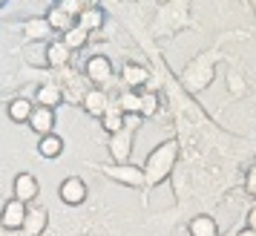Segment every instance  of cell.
Masks as SVG:
<instances>
[{"label":"cell","instance_id":"cell-1","mask_svg":"<svg viewBox=\"0 0 256 236\" xmlns=\"http://www.w3.org/2000/svg\"><path fill=\"white\" fill-rule=\"evenodd\" d=\"M176 162H178V142H176V138H167V142H162L156 150H150L147 158H144V167H141L147 184H150V188L164 184L167 178L173 176Z\"/></svg>","mask_w":256,"mask_h":236},{"label":"cell","instance_id":"cell-2","mask_svg":"<svg viewBox=\"0 0 256 236\" xmlns=\"http://www.w3.org/2000/svg\"><path fill=\"white\" fill-rule=\"evenodd\" d=\"M132 144H136V130H130V127H121L118 132L110 136L106 150H110V156H112V164H130Z\"/></svg>","mask_w":256,"mask_h":236},{"label":"cell","instance_id":"cell-3","mask_svg":"<svg viewBox=\"0 0 256 236\" xmlns=\"http://www.w3.org/2000/svg\"><path fill=\"white\" fill-rule=\"evenodd\" d=\"M84 75H86V81L92 84V86L106 90L110 81H112V60L106 58V55H90L86 64H84Z\"/></svg>","mask_w":256,"mask_h":236},{"label":"cell","instance_id":"cell-4","mask_svg":"<svg viewBox=\"0 0 256 236\" xmlns=\"http://www.w3.org/2000/svg\"><path fill=\"white\" fill-rule=\"evenodd\" d=\"M182 78H184V84L193 90V92L204 90V86L213 81V58H210V55H202L198 60H193V64L187 66Z\"/></svg>","mask_w":256,"mask_h":236},{"label":"cell","instance_id":"cell-5","mask_svg":"<svg viewBox=\"0 0 256 236\" xmlns=\"http://www.w3.org/2000/svg\"><path fill=\"white\" fill-rule=\"evenodd\" d=\"M101 170H104L106 178H112V182H118V184H127V188H144V184H147L144 170L136 167L132 162H130V164H110V167L104 164Z\"/></svg>","mask_w":256,"mask_h":236},{"label":"cell","instance_id":"cell-6","mask_svg":"<svg viewBox=\"0 0 256 236\" xmlns=\"http://www.w3.org/2000/svg\"><path fill=\"white\" fill-rule=\"evenodd\" d=\"M26 213H29V204H24V202H18L12 196V199L3 202V208H0V224H3L9 234H14V230H24Z\"/></svg>","mask_w":256,"mask_h":236},{"label":"cell","instance_id":"cell-7","mask_svg":"<svg viewBox=\"0 0 256 236\" xmlns=\"http://www.w3.org/2000/svg\"><path fill=\"white\" fill-rule=\"evenodd\" d=\"M12 196L18 202H24V204L38 202V196H40V182H38L35 173H29V170L18 173V176H14V182H12Z\"/></svg>","mask_w":256,"mask_h":236},{"label":"cell","instance_id":"cell-8","mask_svg":"<svg viewBox=\"0 0 256 236\" xmlns=\"http://www.w3.org/2000/svg\"><path fill=\"white\" fill-rule=\"evenodd\" d=\"M58 196L64 204H84L86 202V196H90V188H86V182H84L81 176H66L64 182L58 184Z\"/></svg>","mask_w":256,"mask_h":236},{"label":"cell","instance_id":"cell-9","mask_svg":"<svg viewBox=\"0 0 256 236\" xmlns=\"http://www.w3.org/2000/svg\"><path fill=\"white\" fill-rule=\"evenodd\" d=\"M121 84H124V90L141 92V90L150 86V70L141 66V64H136V60H127V64L121 66Z\"/></svg>","mask_w":256,"mask_h":236},{"label":"cell","instance_id":"cell-10","mask_svg":"<svg viewBox=\"0 0 256 236\" xmlns=\"http://www.w3.org/2000/svg\"><path fill=\"white\" fill-rule=\"evenodd\" d=\"M60 75H64V81H60V90H64V101H72V104H81L84 95H86V90H84V75L81 72L70 70V66H64V70H58Z\"/></svg>","mask_w":256,"mask_h":236},{"label":"cell","instance_id":"cell-11","mask_svg":"<svg viewBox=\"0 0 256 236\" xmlns=\"http://www.w3.org/2000/svg\"><path fill=\"white\" fill-rule=\"evenodd\" d=\"M110 104H112V101H110V92H106V90H101V86L86 90V95H84V101H81L84 112H86V116H92V118H101L106 112V106H110Z\"/></svg>","mask_w":256,"mask_h":236},{"label":"cell","instance_id":"cell-12","mask_svg":"<svg viewBox=\"0 0 256 236\" xmlns=\"http://www.w3.org/2000/svg\"><path fill=\"white\" fill-rule=\"evenodd\" d=\"M72 60V49L64 44V40H49L46 44V66L49 70H64V66H70Z\"/></svg>","mask_w":256,"mask_h":236},{"label":"cell","instance_id":"cell-13","mask_svg":"<svg viewBox=\"0 0 256 236\" xmlns=\"http://www.w3.org/2000/svg\"><path fill=\"white\" fill-rule=\"evenodd\" d=\"M55 127V110H49V106H38L32 110V116H29V130L38 132V136H49Z\"/></svg>","mask_w":256,"mask_h":236},{"label":"cell","instance_id":"cell-14","mask_svg":"<svg viewBox=\"0 0 256 236\" xmlns=\"http://www.w3.org/2000/svg\"><path fill=\"white\" fill-rule=\"evenodd\" d=\"M60 101H64V90H60L58 81H44L35 90V104L38 106H49V110H55Z\"/></svg>","mask_w":256,"mask_h":236},{"label":"cell","instance_id":"cell-15","mask_svg":"<svg viewBox=\"0 0 256 236\" xmlns=\"http://www.w3.org/2000/svg\"><path fill=\"white\" fill-rule=\"evenodd\" d=\"M46 224H49V210L44 204H35V208H29V213H26L24 234L26 236H40L46 230Z\"/></svg>","mask_w":256,"mask_h":236},{"label":"cell","instance_id":"cell-16","mask_svg":"<svg viewBox=\"0 0 256 236\" xmlns=\"http://www.w3.org/2000/svg\"><path fill=\"white\" fill-rule=\"evenodd\" d=\"M20 32H24V38L29 44H40V40H49V35H55V32L49 29L46 18H29V20H24Z\"/></svg>","mask_w":256,"mask_h":236},{"label":"cell","instance_id":"cell-17","mask_svg":"<svg viewBox=\"0 0 256 236\" xmlns=\"http://www.w3.org/2000/svg\"><path fill=\"white\" fill-rule=\"evenodd\" d=\"M187 234L190 236H219V222H216L210 213H198V216L190 219Z\"/></svg>","mask_w":256,"mask_h":236},{"label":"cell","instance_id":"cell-18","mask_svg":"<svg viewBox=\"0 0 256 236\" xmlns=\"http://www.w3.org/2000/svg\"><path fill=\"white\" fill-rule=\"evenodd\" d=\"M32 110H35V101H29V98H12L6 104V116L12 118L14 124H29Z\"/></svg>","mask_w":256,"mask_h":236},{"label":"cell","instance_id":"cell-19","mask_svg":"<svg viewBox=\"0 0 256 236\" xmlns=\"http://www.w3.org/2000/svg\"><path fill=\"white\" fill-rule=\"evenodd\" d=\"M44 18H46L49 29H52V32H60V35H64V32H70L72 26H75V18H72L70 12H64L58 3H55V6H52V9L44 14Z\"/></svg>","mask_w":256,"mask_h":236},{"label":"cell","instance_id":"cell-20","mask_svg":"<svg viewBox=\"0 0 256 236\" xmlns=\"http://www.w3.org/2000/svg\"><path fill=\"white\" fill-rule=\"evenodd\" d=\"M75 24L81 26L84 32H98V29H104V24H106V12L104 9H84L81 14H78V20Z\"/></svg>","mask_w":256,"mask_h":236},{"label":"cell","instance_id":"cell-21","mask_svg":"<svg viewBox=\"0 0 256 236\" xmlns=\"http://www.w3.org/2000/svg\"><path fill=\"white\" fill-rule=\"evenodd\" d=\"M38 153L44 156V158H58V156L64 153V138H60L58 132L40 136V138H38Z\"/></svg>","mask_w":256,"mask_h":236},{"label":"cell","instance_id":"cell-22","mask_svg":"<svg viewBox=\"0 0 256 236\" xmlns=\"http://www.w3.org/2000/svg\"><path fill=\"white\" fill-rule=\"evenodd\" d=\"M101 127H104V132H110V136L124 127V112H121V106H118L116 101L106 106V112L101 116Z\"/></svg>","mask_w":256,"mask_h":236},{"label":"cell","instance_id":"cell-23","mask_svg":"<svg viewBox=\"0 0 256 236\" xmlns=\"http://www.w3.org/2000/svg\"><path fill=\"white\" fill-rule=\"evenodd\" d=\"M116 104L121 106V112H124V116H141V92L121 90V95L116 98Z\"/></svg>","mask_w":256,"mask_h":236},{"label":"cell","instance_id":"cell-24","mask_svg":"<svg viewBox=\"0 0 256 236\" xmlns=\"http://www.w3.org/2000/svg\"><path fill=\"white\" fill-rule=\"evenodd\" d=\"M60 40H64V44H66L72 52H75V49H84V46H86V40H90V32H84L81 26L75 24L70 32H64V35H60Z\"/></svg>","mask_w":256,"mask_h":236},{"label":"cell","instance_id":"cell-25","mask_svg":"<svg viewBox=\"0 0 256 236\" xmlns=\"http://www.w3.org/2000/svg\"><path fill=\"white\" fill-rule=\"evenodd\" d=\"M158 92L156 90H141V118H152L158 112Z\"/></svg>","mask_w":256,"mask_h":236},{"label":"cell","instance_id":"cell-26","mask_svg":"<svg viewBox=\"0 0 256 236\" xmlns=\"http://www.w3.org/2000/svg\"><path fill=\"white\" fill-rule=\"evenodd\" d=\"M244 190H248V196L256 199V164L248 170V176H244Z\"/></svg>","mask_w":256,"mask_h":236},{"label":"cell","instance_id":"cell-27","mask_svg":"<svg viewBox=\"0 0 256 236\" xmlns=\"http://www.w3.org/2000/svg\"><path fill=\"white\" fill-rule=\"evenodd\" d=\"M58 6L64 12H70L75 20H78V14H81V6H78V0H58Z\"/></svg>","mask_w":256,"mask_h":236},{"label":"cell","instance_id":"cell-28","mask_svg":"<svg viewBox=\"0 0 256 236\" xmlns=\"http://www.w3.org/2000/svg\"><path fill=\"white\" fill-rule=\"evenodd\" d=\"M141 121H144L141 116H124V127H130V130H138Z\"/></svg>","mask_w":256,"mask_h":236},{"label":"cell","instance_id":"cell-29","mask_svg":"<svg viewBox=\"0 0 256 236\" xmlns=\"http://www.w3.org/2000/svg\"><path fill=\"white\" fill-rule=\"evenodd\" d=\"M78 6H81V12L84 9H101V0H78Z\"/></svg>","mask_w":256,"mask_h":236},{"label":"cell","instance_id":"cell-30","mask_svg":"<svg viewBox=\"0 0 256 236\" xmlns=\"http://www.w3.org/2000/svg\"><path fill=\"white\" fill-rule=\"evenodd\" d=\"M244 224H248V228H254V230H256V204L250 208V210H248V219H244Z\"/></svg>","mask_w":256,"mask_h":236},{"label":"cell","instance_id":"cell-31","mask_svg":"<svg viewBox=\"0 0 256 236\" xmlns=\"http://www.w3.org/2000/svg\"><path fill=\"white\" fill-rule=\"evenodd\" d=\"M230 90L233 92H242V86H239V78H236V75H230Z\"/></svg>","mask_w":256,"mask_h":236},{"label":"cell","instance_id":"cell-32","mask_svg":"<svg viewBox=\"0 0 256 236\" xmlns=\"http://www.w3.org/2000/svg\"><path fill=\"white\" fill-rule=\"evenodd\" d=\"M236 236H256V230H254V228H248V224H244V228H242V230H239Z\"/></svg>","mask_w":256,"mask_h":236},{"label":"cell","instance_id":"cell-33","mask_svg":"<svg viewBox=\"0 0 256 236\" xmlns=\"http://www.w3.org/2000/svg\"><path fill=\"white\" fill-rule=\"evenodd\" d=\"M0 236H9V230H6V228H3V224H0Z\"/></svg>","mask_w":256,"mask_h":236},{"label":"cell","instance_id":"cell-34","mask_svg":"<svg viewBox=\"0 0 256 236\" xmlns=\"http://www.w3.org/2000/svg\"><path fill=\"white\" fill-rule=\"evenodd\" d=\"M250 6H254V12H256V0H250Z\"/></svg>","mask_w":256,"mask_h":236},{"label":"cell","instance_id":"cell-35","mask_svg":"<svg viewBox=\"0 0 256 236\" xmlns=\"http://www.w3.org/2000/svg\"><path fill=\"white\" fill-rule=\"evenodd\" d=\"M3 202H6V199H3V196H0V208H3Z\"/></svg>","mask_w":256,"mask_h":236},{"label":"cell","instance_id":"cell-36","mask_svg":"<svg viewBox=\"0 0 256 236\" xmlns=\"http://www.w3.org/2000/svg\"><path fill=\"white\" fill-rule=\"evenodd\" d=\"M3 3H6V0H0V6H3Z\"/></svg>","mask_w":256,"mask_h":236},{"label":"cell","instance_id":"cell-37","mask_svg":"<svg viewBox=\"0 0 256 236\" xmlns=\"http://www.w3.org/2000/svg\"><path fill=\"white\" fill-rule=\"evenodd\" d=\"M55 3H58V0H55Z\"/></svg>","mask_w":256,"mask_h":236}]
</instances>
